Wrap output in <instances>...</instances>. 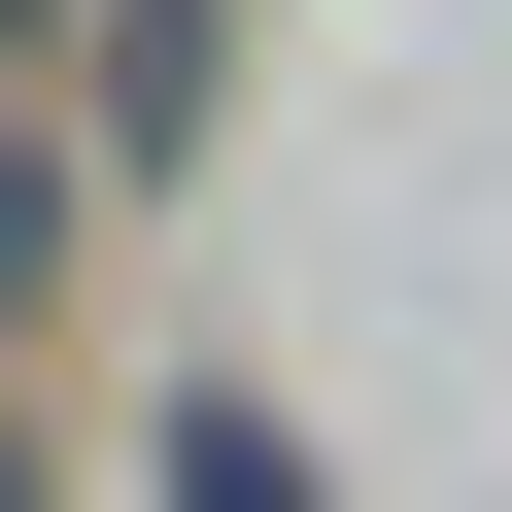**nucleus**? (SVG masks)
<instances>
[{
  "label": "nucleus",
  "mask_w": 512,
  "mask_h": 512,
  "mask_svg": "<svg viewBox=\"0 0 512 512\" xmlns=\"http://www.w3.org/2000/svg\"><path fill=\"white\" fill-rule=\"evenodd\" d=\"M205 103H239V0H103V137L205 171Z\"/></svg>",
  "instance_id": "1"
},
{
  "label": "nucleus",
  "mask_w": 512,
  "mask_h": 512,
  "mask_svg": "<svg viewBox=\"0 0 512 512\" xmlns=\"http://www.w3.org/2000/svg\"><path fill=\"white\" fill-rule=\"evenodd\" d=\"M171 512H308V444L239 410V376H205V410H171Z\"/></svg>",
  "instance_id": "2"
},
{
  "label": "nucleus",
  "mask_w": 512,
  "mask_h": 512,
  "mask_svg": "<svg viewBox=\"0 0 512 512\" xmlns=\"http://www.w3.org/2000/svg\"><path fill=\"white\" fill-rule=\"evenodd\" d=\"M35 274H69V171H35V137H0V308H35Z\"/></svg>",
  "instance_id": "3"
},
{
  "label": "nucleus",
  "mask_w": 512,
  "mask_h": 512,
  "mask_svg": "<svg viewBox=\"0 0 512 512\" xmlns=\"http://www.w3.org/2000/svg\"><path fill=\"white\" fill-rule=\"evenodd\" d=\"M0 35H69V0H0Z\"/></svg>",
  "instance_id": "4"
},
{
  "label": "nucleus",
  "mask_w": 512,
  "mask_h": 512,
  "mask_svg": "<svg viewBox=\"0 0 512 512\" xmlns=\"http://www.w3.org/2000/svg\"><path fill=\"white\" fill-rule=\"evenodd\" d=\"M0 512H35V444H0Z\"/></svg>",
  "instance_id": "5"
}]
</instances>
